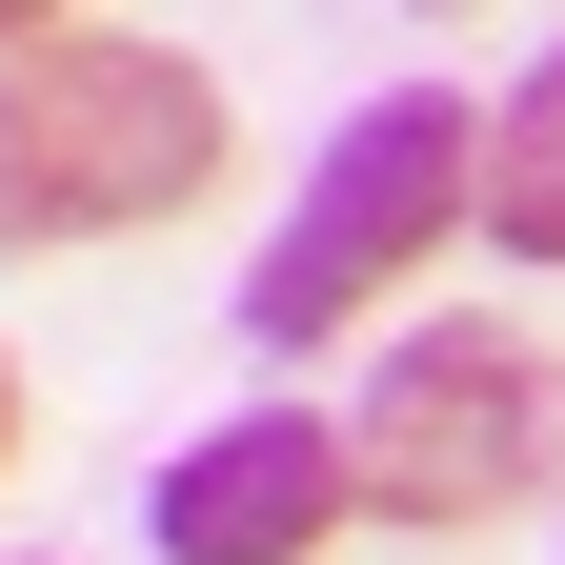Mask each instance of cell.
<instances>
[{"mask_svg": "<svg viewBox=\"0 0 565 565\" xmlns=\"http://www.w3.org/2000/svg\"><path fill=\"white\" fill-rule=\"evenodd\" d=\"M223 182V82L182 41H21L0 61V263L141 243Z\"/></svg>", "mask_w": 565, "mask_h": 565, "instance_id": "1", "label": "cell"}, {"mask_svg": "<svg viewBox=\"0 0 565 565\" xmlns=\"http://www.w3.org/2000/svg\"><path fill=\"white\" fill-rule=\"evenodd\" d=\"M465 202H484V102L384 82V102H364V121L303 162L282 243L243 263V343H323V323H364L384 282H424V263L465 243Z\"/></svg>", "mask_w": 565, "mask_h": 565, "instance_id": "2", "label": "cell"}, {"mask_svg": "<svg viewBox=\"0 0 565 565\" xmlns=\"http://www.w3.org/2000/svg\"><path fill=\"white\" fill-rule=\"evenodd\" d=\"M343 445H364V505L384 525H505L565 465V384H545L525 323H404L384 384L343 404Z\"/></svg>", "mask_w": 565, "mask_h": 565, "instance_id": "3", "label": "cell"}, {"mask_svg": "<svg viewBox=\"0 0 565 565\" xmlns=\"http://www.w3.org/2000/svg\"><path fill=\"white\" fill-rule=\"evenodd\" d=\"M364 505V445L303 404H263V424H202V445L162 465V565H323V525Z\"/></svg>", "mask_w": 565, "mask_h": 565, "instance_id": "4", "label": "cell"}, {"mask_svg": "<svg viewBox=\"0 0 565 565\" xmlns=\"http://www.w3.org/2000/svg\"><path fill=\"white\" fill-rule=\"evenodd\" d=\"M484 243H525V263H565V41L525 61L505 102H484Z\"/></svg>", "mask_w": 565, "mask_h": 565, "instance_id": "5", "label": "cell"}, {"mask_svg": "<svg viewBox=\"0 0 565 565\" xmlns=\"http://www.w3.org/2000/svg\"><path fill=\"white\" fill-rule=\"evenodd\" d=\"M61 21H82V0H0V61H21V41H61Z\"/></svg>", "mask_w": 565, "mask_h": 565, "instance_id": "6", "label": "cell"}, {"mask_svg": "<svg viewBox=\"0 0 565 565\" xmlns=\"http://www.w3.org/2000/svg\"><path fill=\"white\" fill-rule=\"evenodd\" d=\"M0 465H21V364H0Z\"/></svg>", "mask_w": 565, "mask_h": 565, "instance_id": "7", "label": "cell"}, {"mask_svg": "<svg viewBox=\"0 0 565 565\" xmlns=\"http://www.w3.org/2000/svg\"><path fill=\"white\" fill-rule=\"evenodd\" d=\"M424 21H465V0H424Z\"/></svg>", "mask_w": 565, "mask_h": 565, "instance_id": "8", "label": "cell"}]
</instances>
